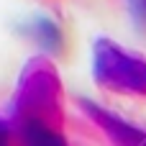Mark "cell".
Here are the masks:
<instances>
[{"label": "cell", "mask_w": 146, "mask_h": 146, "mask_svg": "<svg viewBox=\"0 0 146 146\" xmlns=\"http://www.w3.org/2000/svg\"><path fill=\"white\" fill-rule=\"evenodd\" d=\"M92 74L105 90H113L118 95L146 98V59L118 46L110 38L95 41Z\"/></svg>", "instance_id": "6da1fadb"}, {"label": "cell", "mask_w": 146, "mask_h": 146, "mask_svg": "<svg viewBox=\"0 0 146 146\" xmlns=\"http://www.w3.org/2000/svg\"><path fill=\"white\" fill-rule=\"evenodd\" d=\"M0 146H13V139H10V128L5 121H0Z\"/></svg>", "instance_id": "52a82bcc"}, {"label": "cell", "mask_w": 146, "mask_h": 146, "mask_svg": "<svg viewBox=\"0 0 146 146\" xmlns=\"http://www.w3.org/2000/svg\"><path fill=\"white\" fill-rule=\"evenodd\" d=\"M82 110L98 123V128L113 141V146H146V131L113 115L110 110L90 103V100H82Z\"/></svg>", "instance_id": "3957f363"}, {"label": "cell", "mask_w": 146, "mask_h": 146, "mask_svg": "<svg viewBox=\"0 0 146 146\" xmlns=\"http://www.w3.org/2000/svg\"><path fill=\"white\" fill-rule=\"evenodd\" d=\"M21 146H67L64 136L49 123H21Z\"/></svg>", "instance_id": "277c9868"}, {"label": "cell", "mask_w": 146, "mask_h": 146, "mask_svg": "<svg viewBox=\"0 0 146 146\" xmlns=\"http://www.w3.org/2000/svg\"><path fill=\"white\" fill-rule=\"evenodd\" d=\"M59 28L51 23V21H46V18H41V21H36V41L38 44H44L46 49H59Z\"/></svg>", "instance_id": "5b68a950"}, {"label": "cell", "mask_w": 146, "mask_h": 146, "mask_svg": "<svg viewBox=\"0 0 146 146\" xmlns=\"http://www.w3.org/2000/svg\"><path fill=\"white\" fill-rule=\"evenodd\" d=\"M18 121L21 123H49L54 126L59 118V85L54 69L36 59L26 74L21 77V92H18Z\"/></svg>", "instance_id": "7a4b0ae2"}, {"label": "cell", "mask_w": 146, "mask_h": 146, "mask_svg": "<svg viewBox=\"0 0 146 146\" xmlns=\"http://www.w3.org/2000/svg\"><path fill=\"white\" fill-rule=\"evenodd\" d=\"M126 5H128V13H131L133 23L141 31H146V0H126Z\"/></svg>", "instance_id": "8992f818"}]
</instances>
